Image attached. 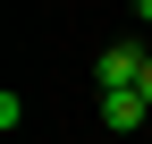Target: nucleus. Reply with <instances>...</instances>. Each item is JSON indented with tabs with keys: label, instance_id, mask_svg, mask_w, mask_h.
Listing matches in <instances>:
<instances>
[{
	"label": "nucleus",
	"instance_id": "obj_2",
	"mask_svg": "<svg viewBox=\"0 0 152 144\" xmlns=\"http://www.w3.org/2000/svg\"><path fill=\"white\" fill-rule=\"evenodd\" d=\"M144 119H152V102L135 93V85H118V93H102V127H110V136H135Z\"/></svg>",
	"mask_w": 152,
	"mask_h": 144
},
{
	"label": "nucleus",
	"instance_id": "obj_3",
	"mask_svg": "<svg viewBox=\"0 0 152 144\" xmlns=\"http://www.w3.org/2000/svg\"><path fill=\"white\" fill-rule=\"evenodd\" d=\"M135 17H144V26H152V0H135Z\"/></svg>",
	"mask_w": 152,
	"mask_h": 144
},
{
	"label": "nucleus",
	"instance_id": "obj_4",
	"mask_svg": "<svg viewBox=\"0 0 152 144\" xmlns=\"http://www.w3.org/2000/svg\"><path fill=\"white\" fill-rule=\"evenodd\" d=\"M135 93H144V102H152V68H144V85H135Z\"/></svg>",
	"mask_w": 152,
	"mask_h": 144
},
{
	"label": "nucleus",
	"instance_id": "obj_1",
	"mask_svg": "<svg viewBox=\"0 0 152 144\" xmlns=\"http://www.w3.org/2000/svg\"><path fill=\"white\" fill-rule=\"evenodd\" d=\"M144 68H152V60H144L135 43H110L102 60H93V85H102V93H118V85H144Z\"/></svg>",
	"mask_w": 152,
	"mask_h": 144
}]
</instances>
